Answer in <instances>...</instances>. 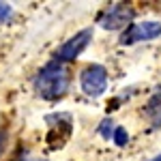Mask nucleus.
I'll list each match as a JSON object with an SVG mask.
<instances>
[{
  "mask_svg": "<svg viewBox=\"0 0 161 161\" xmlns=\"http://www.w3.org/2000/svg\"><path fill=\"white\" fill-rule=\"evenodd\" d=\"M146 116H148L155 127H161V90L153 95V99L146 105Z\"/></svg>",
  "mask_w": 161,
  "mask_h": 161,
  "instance_id": "obj_6",
  "label": "nucleus"
},
{
  "mask_svg": "<svg viewBox=\"0 0 161 161\" xmlns=\"http://www.w3.org/2000/svg\"><path fill=\"white\" fill-rule=\"evenodd\" d=\"M150 161H161V155H157V157H153Z\"/></svg>",
  "mask_w": 161,
  "mask_h": 161,
  "instance_id": "obj_11",
  "label": "nucleus"
},
{
  "mask_svg": "<svg viewBox=\"0 0 161 161\" xmlns=\"http://www.w3.org/2000/svg\"><path fill=\"white\" fill-rule=\"evenodd\" d=\"M131 19H133V11L123 2H116V4H110V9L99 17V26L105 30H116L120 26H127Z\"/></svg>",
  "mask_w": 161,
  "mask_h": 161,
  "instance_id": "obj_5",
  "label": "nucleus"
},
{
  "mask_svg": "<svg viewBox=\"0 0 161 161\" xmlns=\"http://www.w3.org/2000/svg\"><path fill=\"white\" fill-rule=\"evenodd\" d=\"M7 142H9V133L0 129V155H2V153H4V148H7Z\"/></svg>",
  "mask_w": 161,
  "mask_h": 161,
  "instance_id": "obj_10",
  "label": "nucleus"
},
{
  "mask_svg": "<svg viewBox=\"0 0 161 161\" xmlns=\"http://www.w3.org/2000/svg\"><path fill=\"white\" fill-rule=\"evenodd\" d=\"M69 84H71V75L64 69V64L58 60L47 62L32 80V86L39 92V97L47 101L64 97V92L69 90Z\"/></svg>",
  "mask_w": 161,
  "mask_h": 161,
  "instance_id": "obj_1",
  "label": "nucleus"
},
{
  "mask_svg": "<svg viewBox=\"0 0 161 161\" xmlns=\"http://www.w3.org/2000/svg\"><path fill=\"white\" fill-rule=\"evenodd\" d=\"M11 17H13V9H11V4H7V2H0V24L9 22Z\"/></svg>",
  "mask_w": 161,
  "mask_h": 161,
  "instance_id": "obj_9",
  "label": "nucleus"
},
{
  "mask_svg": "<svg viewBox=\"0 0 161 161\" xmlns=\"http://www.w3.org/2000/svg\"><path fill=\"white\" fill-rule=\"evenodd\" d=\"M161 35V22L155 19H146V22H133L129 28L123 32L120 43L123 45H131V43H140V41H150Z\"/></svg>",
  "mask_w": 161,
  "mask_h": 161,
  "instance_id": "obj_3",
  "label": "nucleus"
},
{
  "mask_svg": "<svg viewBox=\"0 0 161 161\" xmlns=\"http://www.w3.org/2000/svg\"><path fill=\"white\" fill-rule=\"evenodd\" d=\"M112 140L116 142V146H125V144L129 142V133H127V129H125V127H116Z\"/></svg>",
  "mask_w": 161,
  "mask_h": 161,
  "instance_id": "obj_7",
  "label": "nucleus"
},
{
  "mask_svg": "<svg viewBox=\"0 0 161 161\" xmlns=\"http://www.w3.org/2000/svg\"><path fill=\"white\" fill-rule=\"evenodd\" d=\"M80 84L82 90L88 97H101L105 90H108V69L103 64H90L86 67L82 75H80Z\"/></svg>",
  "mask_w": 161,
  "mask_h": 161,
  "instance_id": "obj_2",
  "label": "nucleus"
},
{
  "mask_svg": "<svg viewBox=\"0 0 161 161\" xmlns=\"http://www.w3.org/2000/svg\"><path fill=\"white\" fill-rule=\"evenodd\" d=\"M114 129H116V127H114V123H112L110 118H105V120H103V123L99 125V133H101L103 137H105V140L114 137Z\"/></svg>",
  "mask_w": 161,
  "mask_h": 161,
  "instance_id": "obj_8",
  "label": "nucleus"
},
{
  "mask_svg": "<svg viewBox=\"0 0 161 161\" xmlns=\"http://www.w3.org/2000/svg\"><path fill=\"white\" fill-rule=\"evenodd\" d=\"M90 41H92V28H84V30H80L77 35H73V37L69 39L60 50L56 52V58H54V60H58V62L75 60V58H77V56L90 45Z\"/></svg>",
  "mask_w": 161,
  "mask_h": 161,
  "instance_id": "obj_4",
  "label": "nucleus"
}]
</instances>
